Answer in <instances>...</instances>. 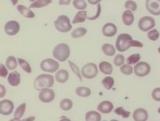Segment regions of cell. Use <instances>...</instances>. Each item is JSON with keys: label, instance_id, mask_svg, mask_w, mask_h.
I'll use <instances>...</instances> for the list:
<instances>
[{"label": "cell", "instance_id": "17", "mask_svg": "<svg viewBox=\"0 0 160 121\" xmlns=\"http://www.w3.org/2000/svg\"><path fill=\"white\" fill-rule=\"evenodd\" d=\"M122 20L126 26H131L134 20V15L132 11H124L122 14Z\"/></svg>", "mask_w": 160, "mask_h": 121}, {"label": "cell", "instance_id": "23", "mask_svg": "<svg viewBox=\"0 0 160 121\" xmlns=\"http://www.w3.org/2000/svg\"><path fill=\"white\" fill-rule=\"evenodd\" d=\"M77 95L80 97H83V98H85V97L90 96L92 92H91L90 88L87 87H78L76 88L75 91Z\"/></svg>", "mask_w": 160, "mask_h": 121}, {"label": "cell", "instance_id": "51", "mask_svg": "<svg viewBox=\"0 0 160 121\" xmlns=\"http://www.w3.org/2000/svg\"><path fill=\"white\" fill-rule=\"evenodd\" d=\"M158 52H159V53H160V46L159 47V48H158Z\"/></svg>", "mask_w": 160, "mask_h": 121}, {"label": "cell", "instance_id": "31", "mask_svg": "<svg viewBox=\"0 0 160 121\" xmlns=\"http://www.w3.org/2000/svg\"><path fill=\"white\" fill-rule=\"evenodd\" d=\"M17 61H18L19 65L22 67V69H23L25 72H27L28 73H31V67L30 66V64L28 63V61H26L23 59H21V58H18V59H17Z\"/></svg>", "mask_w": 160, "mask_h": 121}, {"label": "cell", "instance_id": "21", "mask_svg": "<svg viewBox=\"0 0 160 121\" xmlns=\"http://www.w3.org/2000/svg\"><path fill=\"white\" fill-rule=\"evenodd\" d=\"M87 19V11L82 10L79 11L78 13L75 15L74 18H73L72 23H84Z\"/></svg>", "mask_w": 160, "mask_h": 121}, {"label": "cell", "instance_id": "9", "mask_svg": "<svg viewBox=\"0 0 160 121\" xmlns=\"http://www.w3.org/2000/svg\"><path fill=\"white\" fill-rule=\"evenodd\" d=\"M38 98L41 102L44 103H49L55 99L54 91L49 88H44L41 90L38 95Z\"/></svg>", "mask_w": 160, "mask_h": 121}, {"label": "cell", "instance_id": "34", "mask_svg": "<svg viewBox=\"0 0 160 121\" xmlns=\"http://www.w3.org/2000/svg\"><path fill=\"white\" fill-rule=\"evenodd\" d=\"M114 113H115L116 114H117V115L121 116L123 118H128V117L131 116V113H130L129 111L125 110L123 107L117 108V109L114 110Z\"/></svg>", "mask_w": 160, "mask_h": 121}, {"label": "cell", "instance_id": "37", "mask_svg": "<svg viewBox=\"0 0 160 121\" xmlns=\"http://www.w3.org/2000/svg\"><path fill=\"white\" fill-rule=\"evenodd\" d=\"M120 71L125 75H130L133 73V67L129 64H123L120 67Z\"/></svg>", "mask_w": 160, "mask_h": 121}, {"label": "cell", "instance_id": "2", "mask_svg": "<svg viewBox=\"0 0 160 121\" xmlns=\"http://www.w3.org/2000/svg\"><path fill=\"white\" fill-rule=\"evenodd\" d=\"M70 54V48L68 45L61 43L56 45L52 52V55L56 59L60 62H65Z\"/></svg>", "mask_w": 160, "mask_h": 121}, {"label": "cell", "instance_id": "53", "mask_svg": "<svg viewBox=\"0 0 160 121\" xmlns=\"http://www.w3.org/2000/svg\"><path fill=\"white\" fill-rule=\"evenodd\" d=\"M110 121H118V120H111Z\"/></svg>", "mask_w": 160, "mask_h": 121}, {"label": "cell", "instance_id": "47", "mask_svg": "<svg viewBox=\"0 0 160 121\" xmlns=\"http://www.w3.org/2000/svg\"><path fill=\"white\" fill-rule=\"evenodd\" d=\"M10 1L12 3V5H17L18 3V0H10Z\"/></svg>", "mask_w": 160, "mask_h": 121}, {"label": "cell", "instance_id": "6", "mask_svg": "<svg viewBox=\"0 0 160 121\" xmlns=\"http://www.w3.org/2000/svg\"><path fill=\"white\" fill-rule=\"evenodd\" d=\"M42 70L48 73H55L59 69V64L56 60L52 59H45L40 64Z\"/></svg>", "mask_w": 160, "mask_h": 121}, {"label": "cell", "instance_id": "52", "mask_svg": "<svg viewBox=\"0 0 160 121\" xmlns=\"http://www.w3.org/2000/svg\"><path fill=\"white\" fill-rule=\"evenodd\" d=\"M158 113H160V107L159 108V109H158Z\"/></svg>", "mask_w": 160, "mask_h": 121}, {"label": "cell", "instance_id": "13", "mask_svg": "<svg viewBox=\"0 0 160 121\" xmlns=\"http://www.w3.org/2000/svg\"><path fill=\"white\" fill-rule=\"evenodd\" d=\"M117 32V28L114 23H107L103 26L102 28V34L106 37L110 38L113 37Z\"/></svg>", "mask_w": 160, "mask_h": 121}, {"label": "cell", "instance_id": "44", "mask_svg": "<svg viewBox=\"0 0 160 121\" xmlns=\"http://www.w3.org/2000/svg\"><path fill=\"white\" fill-rule=\"evenodd\" d=\"M70 2H71V0H59V3L61 6H62V5H66L67 6V5L70 4Z\"/></svg>", "mask_w": 160, "mask_h": 121}, {"label": "cell", "instance_id": "35", "mask_svg": "<svg viewBox=\"0 0 160 121\" xmlns=\"http://www.w3.org/2000/svg\"><path fill=\"white\" fill-rule=\"evenodd\" d=\"M69 63V65H70V67L71 68L72 71L73 72V73H75V74L77 75V77H78V78H79L80 81L82 82V78H81V73H80V70H79V68L78 67V66L76 65L75 63H73V62H71V61H68Z\"/></svg>", "mask_w": 160, "mask_h": 121}, {"label": "cell", "instance_id": "36", "mask_svg": "<svg viewBox=\"0 0 160 121\" xmlns=\"http://www.w3.org/2000/svg\"><path fill=\"white\" fill-rule=\"evenodd\" d=\"M124 6L126 9H128L130 11H136L137 10V3L135 2L132 1V0H128V1L125 3Z\"/></svg>", "mask_w": 160, "mask_h": 121}, {"label": "cell", "instance_id": "48", "mask_svg": "<svg viewBox=\"0 0 160 121\" xmlns=\"http://www.w3.org/2000/svg\"><path fill=\"white\" fill-rule=\"evenodd\" d=\"M59 121H71L70 119H67V118H62Z\"/></svg>", "mask_w": 160, "mask_h": 121}, {"label": "cell", "instance_id": "49", "mask_svg": "<svg viewBox=\"0 0 160 121\" xmlns=\"http://www.w3.org/2000/svg\"><path fill=\"white\" fill-rule=\"evenodd\" d=\"M9 121H21L20 120H16V119H12V120H10Z\"/></svg>", "mask_w": 160, "mask_h": 121}, {"label": "cell", "instance_id": "20", "mask_svg": "<svg viewBox=\"0 0 160 121\" xmlns=\"http://www.w3.org/2000/svg\"><path fill=\"white\" fill-rule=\"evenodd\" d=\"M98 67H99L100 71L104 73V74H111L112 73V70H113L112 65L109 62H106V61H103V62L100 63Z\"/></svg>", "mask_w": 160, "mask_h": 121}, {"label": "cell", "instance_id": "26", "mask_svg": "<svg viewBox=\"0 0 160 121\" xmlns=\"http://www.w3.org/2000/svg\"><path fill=\"white\" fill-rule=\"evenodd\" d=\"M52 0H38V1L32 3L30 5V9H33V8H42L45 6H48L52 3Z\"/></svg>", "mask_w": 160, "mask_h": 121}, {"label": "cell", "instance_id": "33", "mask_svg": "<svg viewBox=\"0 0 160 121\" xmlns=\"http://www.w3.org/2000/svg\"><path fill=\"white\" fill-rule=\"evenodd\" d=\"M141 55L137 53V54H133L128 57L127 59V63L129 65H133V64H137L140 61Z\"/></svg>", "mask_w": 160, "mask_h": 121}, {"label": "cell", "instance_id": "54", "mask_svg": "<svg viewBox=\"0 0 160 121\" xmlns=\"http://www.w3.org/2000/svg\"><path fill=\"white\" fill-rule=\"evenodd\" d=\"M104 121H106V120H104Z\"/></svg>", "mask_w": 160, "mask_h": 121}, {"label": "cell", "instance_id": "46", "mask_svg": "<svg viewBox=\"0 0 160 121\" xmlns=\"http://www.w3.org/2000/svg\"><path fill=\"white\" fill-rule=\"evenodd\" d=\"M34 117H28V118L26 119H23L22 121H34Z\"/></svg>", "mask_w": 160, "mask_h": 121}, {"label": "cell", "instance_id": "18", "mask_svg": "<svg viewBox=\"0 0 160 121\" xmlns=\"http://www.w3.org/2000/svg\"><path fill=\"white\" fill-rule=\"evenodd\" d=\"M17 8L19 13L26 18H34L35 17V14L34 13L33 11H31L30 8H27L26 6H23V5H18Z\"/></svg>", "mask_w": 160, "mask_h": 121}, {"label": "cell", "instance_id": "12", "mask_svg": "<svg viewBox=\"0 0 160 121\" xmlns=\"http://www.w3.org/2000/svg\"><path fill=\"white\" fill-rule=\"evenodd\" d=\"M14 104L12 101L8 99L2 100L0 102V113L4 116H9L12 113Z\"/></svg>", "mask_w": 160, "mask_h": 121}, {"label": "cell", "instance_id": "4", "mask_svg": "<svg viewBox=\"0 0 160 121\" xmlns=\"http://www.w3.org/2000/svg\"><path fill=\"white\" fill-rule=\"evenodd\" d=\"M54 26L57 31L59 32L67 33L72 29V24L69 17L66 15H60L55 20Z\"/></svg>", "mask_w": 160, "mask_h": 121}, {"label": "cell", "instance_id": "41", "mask_svg": "<svg viewBox=\"0 0 160 121\" xmlns=\"http://www.w3.org/2000/svg\"><path fill=\"white\" fill-rule=\"evenodd\" d=\"M8 73H8V70L6 69V67L2 63L0 64V76L2 78H6Z\"/></svg>", "mask_w": 160, "mask_h": 121}, {"label": "cell", "instance_id": "5", "mask_svg": "<svg viewBox=\"0 0 160 121\" xmlns=\"http://www.w3.org/2000/svg\"><path fill=\"white\" fill-rule=\"evenodd\" d=\"M98 74V67L95 63H90L81 69V75L86 79H93Z\"/></svg>", "mask_w": 160, "mask_h": 121}, {"label": "cell", "instance_id": "32", "mask_svg": "<svg viewBox=\"0 0 160 121\" xmlns=\"http://www.w3.org/2000/svg\"><path fill=\"white\" fill-rule=\"evenodd\" d=\"M73 5L78 10H84L87 8V3L84 0H73Z\"/></svg>", "mask_w": 160, "mask_h": 121}, {"label": "cell", "instance_id": "45", "mask_svg": "<svg viewBox=\"0 0 160 121\" xmlns=\"http://www.w3.org/2000/svg\"><path fill=\"white\" fill-rule=\"evenodd\" d=\"M102 0H88V2L92 5H96L99 3Z\"/></svg>", "mask_w": 160, "mask_h": 121}, {"label": "cell", "instance_id": "15", "mask_svg": "<svg viewBox=\"0 0 160 121\" xmlns=\"http://www.w3.org/2000/svg\"><path fill=\"white\" fill-rule=\"evenodd\" d=\"M8 83L12 87H17L20 83V74L18 71H12L9 73L7 78Z\"/></svg>", "mask_w": 160, "mask_h": 121}, {"label": "cell", "instance_id": "40", "mask_svg": "<svg viewBox=\"0 0 160 121\" xmlns=\"http://www.w3.org/2000/svg\"><path fill=\"white\" fill-rule=\"evenodd\" d=\"M152 97L155 101L160 102V88H156L152 92Z\"/></svg>", "mask_w": 160, "mask_h": 121}, {"label": "cell", "instance_id": "3", "mask_svg": "<svg viewBox=\"0 0 160 121\" xmlns=\"http://www.w3.org/2000/svg\"><path fill=\"white\" fill-rule=\"evenodd\" d=\"M54 84V78L51 74H44L39 75L36 78L34 81V88L36 90H40L44 88H52Z\"/></svg>", "mask_w": 160, "mask_h": 121}, {"label": "cell", "instance_id": "42", "mask_svg": "<svg viewBox=\"0 0 160 121\" xmlns=\"http://www.w3.org/2000/svg\"><path fill=\"white\" fill-rule=\"evenodd\" d=\"M100 13H101V6L99 4L97 5V13L95 16L93 17H88V20H96L98 17H99Z\"/></svg>", "mask_w": 160, "mask_h": 121}, {"label": "cell", "instance_id": "10", "mask_svg": "<svg viewBox=\"0 0 160 121\" xmlns=\"http://www.w3.org/2000/svg\"><path fill=\"white\" fill-rule=\"evenodd\" d=\"M20 25L16 20H9L6 22L4 26L5 32L9 36H14L20 31Z\"/></svg>", "mask_w": 160, "mask_h": 121}, {"label": "cell", "instance_id": "14", "mask_svg": "<svg viewBox=\"0 0 160 121\" xmlns=\"http://www.w3.org/2000/svg\"><path fill=\"white\" fill-rule=\"evenodd\" d=\"M133 118L134 121H146L148 118V114L145 109L139 108L134 110L133 113Z\"/></svg>", "mask_w": 160, "mask_h": 121}, {"label": "cell", "instance_id": "7", "mask_svg": "<svg viewBox=\"0 0 160 121\" xmlns=\"http://www.w3.org/2000/svg\"><path fill=\"white\" fill-rule=\"evenodd\" d=\"M134 71L138 77L142 78L149 74L151 72V67L148 63L139 62L134 66Z\"/></svg>", "mask_w": 160, "mask_h": 121}, {"label": "cell", "instance_id": "30", "mask_svg": "<svg viewBox=\"0 0 160 121\" xmlns=\"http://www.w3.org/2000/svg\"><path fill=\"white\" fill-rule=\"evenodd\" d=\"M102 84L106 90H110L114 85V79L111 77H106L102 81Z\"/></svg>", "mask_w": 160, "mask_h": 121}, {"label": "cell", "instance_id": "16", "mask_svg": "<svg viewBox=\"0 0 160 121\" xmlns=\"http://www.w3.org/2000/svg\"><path fill=\"white\" fill-rule=\"evenodd\" d=\"M97 109L102 113H109L113 109V104L109 101H103L98 104Z\"/></svg>", "mask_w": 160, "mask_h": 121}, {"label": "cell", "instance_id": "27", "mask_svg": "<svg viewBox=\"0 0 160 121\" xmlns=\"http://www.w3.org/2000/svg\"><path fill=\"white\" fill-rule=\"evenodd\" d=\"M25 109H26V103H22L21 105H20L14 113V119L20 120L24 114Z\"/></svg>", "mask_w": 160, "mask_h": 121}, {"label": "cell", "instance_id": "39", "mask_svg": "<svg viewBox=\"0 0 160 121\" xmlns=\"http://www.w3.org/2000/svg\"><path fill=\"white\" fill-rule=\"evenodd\" d=\"M124 61L125 58L123 55H117L113 59L114 64L117 67H121V66H123V63H124Z\"/></svg>", "mask_w": 160, "mask_h": 121}, {"label": "cell", "instance_id": "11", "mask_svg": "<svg viewBox=\"0 0 160 121\" xmlns=\"http://www.w3.org/2000/svg\"><path fill=\"white\" fill-rule=\"evenodd\" d=\"M145 7L152 15H160V0H146Z\"/></svg>", "mask_w": 160, "mask_h": 121}, {"label": "cell", "instance_id": "28", "mask_svg": "<svg viewBox=\"0 0 160 121\" xmlns=\"http://www.w3.org/2000/svg\"><path fill=\"white\" fill-rule=\"evenodd\" d=\"M59 106H60L61 109H62L63 111H69L73 107V103L69 98H64L60 102Z\"/></svg>", "mask_w": 160, "mask_h": 121}, {"label": "cell", "instance_id": "43", "mask_svg": "<svg viewBox=\"0 0 160 121\" xmlns=\"http://www.w3.org/2000/svg\"><path fill=\"white\" fill-rule=\"evenodd\" d=\"M0 90H1V92H0V97H1V98H3L5 94H6V88H5V87L2 85V84L0 85Z\"/></svg>", "mask_w": 160, "mask_h": 121}, {"label": "cell", "instance_id": "8", "mask_svg": "<svg viewBox=\"0 0 160 121\" xmlns=\"http://www.w3.org/2000/svg\"><path fill=\"white\" fill-rule=\"evenodd\" d=\"M156 26V21L154 19L151 17H144L140 19L138 22V28L142 31H148L149 30L152 29Z\"/></svg>", "mask_w": 160, "mask_h": 121}, {"label": "cell", "instance_id": "29", "mask_svg": "<svg viewBox=\"0 0 160 121\" xmlns=\"http://www.w3.org/2000/svg\"><path fill=\"white\" fill-rule=\"evenodd\" d=\"M87 34V30L84 28H78L71 33V36L73 38H78L84 36Z\"/></svg>", "mask_w": 160, "mask_h": 121}, {"label": "cell", "instance_id": "50", "mask_svg": "<svg viewBox=\"0 0 160 121\" xmlns=\"http://www.w3.org/2000/svg\"><path fill=\"white\" fill-rule=\"evenodd\" d=\"M29 1L31 2V3H34V2L38 1V0H29Z\"/></svg>", "mask_w": 160, "mask_h": 121}, {"label": "cell", "instance_id": "22", "mask_svg": "<svg viewBox=\"0 0 160 121\" xmlns=\"http://www.w3.org/2000/svg\"><path fill=\"white\" fill-rule=\"evenodd\" d=\"M102 117L96 111H89L85 114V121H101Z\"/></svg>", "mask_w": 160, "mask_h": 121}, {"label": "cell", "instance_id": "1", "mask_svg": "<svg viewBox=\"0 0 160 121\" xmlns=\"http://www.w3.org/2000/svg\"><path fill=\"white\" fill-rule=\"evenodd\" d=\"M131 47H138V48H142L143 44L138 41H135L132 38L129 34H120L117 37L116 41V48L119 52L127 51Z\"/></svg>", "mask_w": 160, "mask_h": 121}, {"label": "cell", "instance_id": "25", "mask_svg": "<svg viewBox=\"0 0 160 121\" xmlns=\"http://www.w3.org/2000/svg\"><path fill=\"white\" fill-rule=\"evenodd\" d=\"M17 59L14 56H9L6 60V66L10 70H15L17 67Z\"/></svg>", "mask_w": 160, "mask_h": 121}, {"label": "cell", "instance_id": "19", "mask_svg": "<svg viewBox=\"0 0 160 121\" xmlns=\"http://www.w3.org/2000/svg\"><path fill=\"white\" fill-rule=\"evenodd\" d=\"M56 80L59 83H65L69 79V73L67 70H60L56 73Z\"/></svg>", "mask_w": 160, "mask_h": 121}, {"label": "cell", "instance_id": "24", "mask_svg": "<svg viewBox=\"0 0 160 121\" xmlns=\"http://www.w3.org/2000/svg\"><path fill=\"white\" fill-rule=\"evenodd\" d=\"M102 52L108 56H112L116 53V48L110 44H104L102 47Z\"/></svg>", "mask_w": 160, "mask_h": 121}, {"label": "cell", "instance_id": "38", "mask_svg": "<svg viewBox=\"0 0 160 121\" xmlns=\"http://www.w3.org/2000/svg\"><path fill=\"white\" fill-rule=\"evenodd\" d=\"M148 38L151 41H156L159 38V32L156 29L151 30L148 33Z\"/></svg>", "mask_w": 160, "mask_h": 121}]
</instances>
